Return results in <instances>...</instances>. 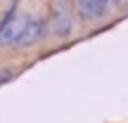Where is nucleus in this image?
<instances>
[{
  "instance_id": "1",
  "label": "nucleus",
  "mask_w": 128,
  "mask_h": 123,
  "mask_svg": "<svg viewBox=\"0 0 128 123\" xmlns=\"http://www.w3.org/2000/svg\"><path fill=\"white\" fill-rule=\"evenodd\" d=\"M43 33H45V26H43V21H38V19H26L14 47H26V45H31V43L40 40Z\"/></svg>"
},
{
  "instance_id": "2",
  "label": "nucleus",
  "mask_w": 128,
  "mask_h": 123,
  "mask_svg": "<svg viewBox=\"0 0 128 123\" xmlns=\"http://www.w3.org/2000/svg\"><path fill=\"white\" fill-rule=\"evenodd\" d=\"M24 21H26V17H14L12 21L2 28V31H0V45H5V47L17 45V38H19V33H22V28H24Z\"/></svg>"
},
{
  "instance_id": "3",
  "label": "nucleus",
  "mask_w": 128,
  "mask_h": 123,
  "mask_svg": "<svg viewBox=\"0 0 128 123\" xmlns=\"http://www.w3.org/2000/svg\"><path fill=\"white\" fill-rule=\"evenodd\" d=\"M52 26H55V33H57V36H62V38L71 36V31H74L71 14H69L64 7H57L55 9V17H52Z\"/></svg>"
},
{
  "instance_id": "4",
  "label": "nucleus",
  "mask_w": 128,
  "mask_h": 123,
  "mask_svg": "<svg viewBox=\"0 0 128 123\" xmlns=\"http://www.w3.org/2000/svg\"><path fill=\"white\" fill-rule=\"evenodd\" d=\"M78 9H81V14L88 17V19H102L109 7L97 2V0H78Z\"/></svg>"
},
{
  "instance_id": "5",
  "label": "nucleus",
  "mask_w": 128,
  "mask_h": 123,
  "mask_svg": "<svg viewBox=\"0 0 128 123\" xmlns=\"http://www.w3.org/2000/svg\"><path fill=\"white\" fill-rule=\"evenodd\" d=\"M10 78H12V71H2V73H0V83L10 81Z\"/></svg>"
},
{
  "instance_id": "6",
  "label": "nucleus",
  "mask_w": 128,
  "mask_h": 123,
  "mask_svg": "<svg viewBox=\"0 0 128 123\" xmlns=\"http://www.w3.org/2000/svg\"><path fill=\"white\" fill-rule=\"evenodd\" d=\"M97 2H102V5H107V7H109V2H112V0H97Z\"/></svg>"
},
{
  "instance_id": "7",
  "label": "nucleus",
  "mask_w": 128,
  "mask_h": 123,
  "mask_svg": "<svg viewBox=\"0 0 128 123\" xmlns=\"http://www.w3.org/2000/svg\"><path fill=\"white\" fill-rule=\"evenodd\" d=\"M60 2H62V0H60Z\"/></svg>"
}]
</instances>
